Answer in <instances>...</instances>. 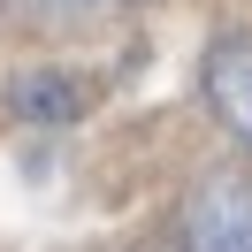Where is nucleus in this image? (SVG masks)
Listing matches in <instances>:
<instances>
[{
  "label": "nucleus",
  "instance_id": "f257e3e1",
  "mask_svg": "<svg viewBox=\"0 0 252 252\" xmlns=\"http://www.w3.org/2000/svg\"><path fill=\"white\" fill-rule=\"evenodd\" d=\"M184 252H252V184L206 176L184 199Z\"/></svg>",
  "mask_w": 252,
  "mask_h": 252
},
{
  "label": "nucleus",
  "instance_id": "f03ea898",
  "mask_svg": "<svg viewBox=\"0 0 252 252\" xmlns=\"http://www.w3.org/2000/svg\"><path fill=\"white\" fill-rule=\"evenodd\" d=\"M199 92H206V107H214L221 123H229L237 138L252 145V31H237V38H214V46H206Z\"/></svg>",
  "mask_w": 252,
  "mask_h": 252
},
{
  "label": "nucleus",
  "instance_id": "7ed1b4c3",
  "mask_svg": "<svg viewBox=\"0 0 252 252\" xmlns=\"http://www.w3.org/2000/svg\"><path fill=\"white\" fill-rule=\"evenodd\" d=\"M84 84L77 77H23L16 84V115H38V123H69V115H84Z\"/></svg>",
  "mask_w": 252,
  "mask_h": 252
},
{
  "label": "nucleus",
  "instance_id": "20e7f679",
  "mask_svg": "<svg viewBox=\"0 0 252 252\" xmlns=\"http://www.w3.org/2000/svg\"><path fill=\"white\" fill-rule=\"evenodd\" d=\"M77 8H115V0H77Z\"/></svg>",
  "mask_w": 252,
  "mask_h": 252
}]
</instances>
